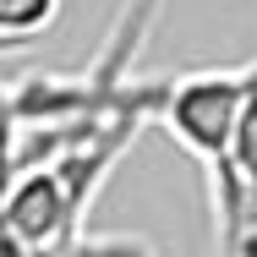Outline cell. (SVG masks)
Segmentation results:
<instances>
[{
	"label": "cell",
	"instance_id": "6da1fadb",
	"mask_svg": "<svg viewBox=\"0 0 257 257\" xmlns=\"http://www.w3.org/2000/svg\"><path fill=\"white\" fill-rule=\"evenodd\" d=\"M257 93V60L246 66H208V71H186L164 82V104H159V126L170 132V143H181V154L197 159L208 181V208H219L235 186V120L246 99Z\"/></svg>",
	"mask_w": 257,
	"mask_h": 257
},
{
	"label": "cell",
	"instance_id": "7a4b0ae2",
	"mask_svg": "<svg viewBox=\"0 0 257 257\" xmlns=\"http://www.w3.org/2000/svg\"><path fill=\"white\" fill-rule=\"evenodd\" d=\"M60 6H66V0H0V33H6L11 44H28L33 33L55 28Z\"/></svg>",
	"mask_w": 257,
	"mask_h": 257
}]
</instances>
